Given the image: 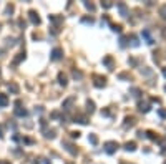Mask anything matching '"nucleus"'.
I'll list each match as a JSON object with an SVG mask.
<instances>
[{"mask_svg":"<svg viewBox=\"0 0 166 164\" xmlns=\"http://www.w3.org/2000/svg\"><path fill=\"white\" fill-rule=\"evenodd\" d=\"M28 15H30V20H32V23L38 25V23H40V17H38V13H37L35 10H30V12H28Z\"/></svg>","mask_w":166,"mask_h":164,"instance_id":"obj_1","label":"nucleus"},{"mask_svg":"<svg viewBox=\"0 0 166 164\" xmlns=\"http://www.w3.org/2000/svg\"><path fill=\"white\" fill-rule=\"evenodd\" d=\"M62 55H63L62 48H53V51H52V60H60Z\"/></svg>","mask_w":166,"mask_h":164,"instance_id":"obj_2","label":"nucleus"},{"mask_svg":"<svg viewBox=\"0 0 166 164\" xmlns=\"http://www.w3.org/2000/svg\"><path fill=\"white\" fill-rule=\"evenodd\" d=\"M105 148H106V153H108V154H111V153L115 151V148H118V144H116V143H113V141H110V143H106V144H105Z\"/></svg>","mask_w":166,"mask_h":164,"instance_id":"obj_3","label":"nucleus"},{"mask_svg":"<svg viewBox=\"0 0 166 164\" xmlns=\"http://www.w3.org/2000/svg\"><path fill=\"white\" fill-rule=\"evenodd\" d=\"M7 105H9V99H7V96H5V95H0V106L5 108Z\"/></svg>","mask_w":166,"mask_h":164,"instance_id":"obj_4","label":"nucleus"},{"mask_svg":"<svg viewBox=\"0 0 166 164\" xmlns=\"http://www.w3.org/2000/svg\"><path fill=\"white\" fill-rule=\"evenodd\" d=\"M58 83H60V85H63V86H67V76L60 73V75H58Z\"/></svg>","mask_w":166,"mask_h":164,"instance_id":"obj_5","label":"nucleus"},{"mask_svg":"<svg viewBox=\"0 0 166 164\" xmlns=\"http://www.w3.org/2000/svg\"><path fill=\"white\" fill-rule=\"evenodd\" d=\"M23 58H25V53H19V57L13 60V65H19V63L22 61V60H23Z\"/></svg>","mask_w":166,"mask_h":164,"instance_id":"obj_6","label":"nucleus"},{"mask_svg":"<svg viewBox=\"0 0 166 164\" xmlns=\"http://www.w3.org/2000/svg\"><path fill=\"white\" fill-rule=\"evenodd\" d=\"M9 90L12 91V93H19V86H17L15 83H10V85H9Z\"/></svg>","mask_w":166,"mask_h":164,"instance_id":"obj_7","label":"nucleus"},{"mask_svg":"<svg viewBox=\"0 0 166 164\" xmlns=\"http://www.w3.org/2000/svg\"><path fill=\"white\" fill-rule=\"evenodd\" d=\"M15 115H17V116H25V115H27V109H22V108H17V109H15Z\"/></svg>","mask_w":166,"mask_h":164,"instance_id":"obj_8","label":"nucleus"},{"mask_svg":"<svg viewBox=\"0 0 166 164\" xmlns=\"http://www.w3.org/2000/svg\"><path fill=\"white\" fill-rule=\"evenodd\" d=\"M87 108H88V111L91 113V111L95 109V103H93V101H87Z\"/></svg>","mask_w":166,"mask_h":164,"instance_id":"obj_9","label":"nucleus"},{"mask_svg":"<svg viewBox=\"0 0 166 164\" xmlns=\"http://www.w3.org/2000/svg\"><path fill=\"white\" fill-rule=\"evenodd\" d=\"M97 141H98L97 136H95V134H90V143H91V144H97Z\"/></svg>","mask_w":166,"mask_h":164,"instance_id":"obj_10","label":"nucleus"},{"mask_svg":"<svg viewBox=\"0 0 166 164\" xmlns=\"http://www.w3.org/2000/svg\"><path fill=\"white\" fill-rule=\"evenodd\" d=\"M126 149H128V151H133V149H135V143H128Z\"/></svg>","mask_w":166,"mask_h":164,"instance_id":"obj_11","label":"nucleus"},{"mask_svg":"<svg viewBox=\"0 0 166 164\" xmlns=\"http://www.w3.org/2000/svg\"><path fill=\"white\" fill-rule=\"evenodd\" d=\"M120 30H121L120 25H113V32H120Z\"/></svg>","mask_w":166,"mask_h":164,"instance_id":"obj_12","label":"nucleus"},{"mask_svg":"<svg viewBox=\"0 0 166 164\" xmlns=\"http://www.w3.org/2000/svg\"><path fill=\"white\" fill-rule=\"evenodd\" d=\"M78 136H80L78 131H73V133H71V138H78Z\"/></svg>","mask_w":166,"mask_h":164,"instance_id":"obj_13","label":"nucleus"},{"mask_svg":"<svg viewBox=\"0 0 166 164\" xmlns=\"http://www.w3.org/2000/svg\"><path fill=\"white\" fill-rule=\"evenodd\" d=\"M161 13H163V17L166 18V7H163V9H161Z\"/></svg>","mask_w":166,"mask_h":164,"instance_id":"obj_14","label":"nucleus"},{"mask_svg":"<svg viewBox=\"0 0 166 164\" xmlns=\"http://www.w3.org/2000/svg\"><path fill=\"white\" fill-rule=\"evenodd\" d=\"M0 164H10V163H7V161H0Z\"/></svg>","mask_w":166,"mask_h":164,"instance_id":"obj_15","label":"nucleus"},{"mask_svg":"<svg viewBox=\"0 0 166 164\" xmlns=\"http://www.w3.org/2000/svg\"><path fill=\"white\" fill-rule=\"evenodd\" d=\"M0 138H3V133H2V128H0Z\"/></svg>","mask_w":166,"mask_h":164,"instance_id":"obj_16","label":"nucleus"},{"mask_svg":"<svg viewBox=\"0 0 166 164\" xmlns=\"http://www.w3.org/2000/svg\"><path fill=\"white\" fill-rule=\"evenodd\" d=\"M165 76H166V70H165Z\"/></svg>","mask_w":166,"mask_h":164,"instance_id":"obj_17","label":"nucleus"},{"mask_svg":"<svg viewBox=\"0 0 166 164\" xmlns=\"http://www.w3.org/2000/svg\"><path fill=\"white\" fill-rule=\"evenodd\" d=\"M47 164H48V163H47Z\"/></svg>","mask_w":166,"mask_h":164,"instance_id":"obj_18","label":"nucleus"}]
</instances>
